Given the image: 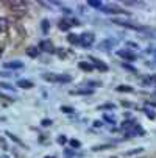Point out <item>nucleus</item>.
Listing matches in <instances>:
<instances>
[{
    "label": "nucleus",
    "mask_w": 156,
    "mask_h": 158,
    "mask_svg": "<svg viewBox=\"0 0 156 158\" xmlns=\"http://www.w3.org/2000/svg\"><path fill=\"white\" fill-rule=\"evenodd\" d=\"M94 41H95V38H94V35H92V33H84V35H81V36H80V42H81L84 47L92 46V44H94Z\"/></svg>",
    "instance_id": "obj_1"
},
{
    "label": "nucleus",
    "mask_w": 156,
    "mask_h": 158,
    "mask_svg": "<svg viewBox=\"0 0 156 158\" xmlns=\"http://www.w3.org/2000/svg\"><path fill=\"white\" fill-rule=\"evenodd\" d=\"M101 11L106 13V14H129V13L123 11V9H119V8H114V6H101Z\"/></svg>",
    "instance_id": "obj_2"
},
{
    "label": "nucleus",
    "mask_w": 156,
    "mask_h": 158,
    "mask_svg": "<svg viewBox=\"0 0 156 158\" xmlns=\"http://www.w3.org/2000/svg\"><path fill=\"white\" fill-rule=\"evenodd\" d=\"M115 44H117V41H115V39H112V38H108V39H105V41H101L98 47H100L101 50H109V49H112Z\"/></svg>",
    "instance_id": "obj_3"
},
{
    "label": "nucleus",
    "mask_w": 156,
    "mask_h": 158,
    "mask_svg": "<svg viewBox=\"0 0 156 158\" xmlns=\"http://www.w3.org/2000/svg\"><path fill=\"white\" fill-rule=\"evenodd\" d=\"M3 66H5L6 69H12V71H14V69H22V68H23V63L14 60V61H6Z\"/></svg>",
    "instance_id": "obj_4"
},
{
    "label": "nucleus",
    "mask_w": 156,
    "mask_h": 158,
    "mask_svg": "<svg viewBox=\"0 0 156 158\" xmlns=\"http://www.w3.org/2000/svg\"><path fill=\"white\" fill-rule=\"evenodd\" d=\"M39 49H41L42 52H53V44H51L50 41H47V39H44V41L39 42Z\"/></svg>",
    "instance_id": "obj_5"
},
{
    "label": "nucleus",
    "mask_w": 156,
    "mask_h": 158,
    "mask_svg": "<svg viewBox=\"0 0 156 158\" xmlns=\"http://www.w3.org/2000/svg\"><path fill=\"white\" fill-rule=\"evenodd\" d=\"M119 57H122L126 61H134L136 60V55L131 53V52H128V50H119Z\"/></svg>",
    "instance_id": "obj_6"
},
{
    "label": "nucleus",
    "mask_w": 156,
    "mask_h": 158,
    "mask_svg": "<svg viewBox=\"0 0 156 158\" xmlns=\"http://www.w3.org/2000/svg\"><path fill=\"white\" fill-rule=\"evenodd\" d=\"M16 86H19V88H22V89H31L34 85H33V82H30V80H17V83H16Z\"/></svg>",
    "instance_id": "obj_7"
},
{
    "label": "nucleus",
    "mask_w": 156,
    "mask_h": 158,
    "mask_svg": "<svg viewBox=\"0 0 156 158\" xmlns=\"http://www.w3.org/2000/svg\"><path fill=\"white\" fill-rule=\"evenodd\" d=\"M25 52H27V55H28V57H31V58H37V57H39V53H41V50L36 49V47H28Z\"/></svg>",
    "instance_id": "obj_8"
},
{
    "label": "nucleus",
    "mask_w": 156,
    "mask_h": 158,
    "mask_svg": "<svg viewBox=\"0 0 156 158\" xmlns=\"http://www.w3.org/2000/svg\"><path fill=\"white\" fill-rule=\"evenodd\" d=\"M90 60L94 61V66H95L97 69H100V71H103V72H106V71H108V66H106V64H103L100 60H95V58H90Z\"/></svg>",
    "instance_id": "obj_9"
},
{
    "label": "nucleus",
    "mask_w": 156,
    "mask_h": 158,
    "mask_svg": "<svg viewBox=\"0 0 156 158\" xmlns=\"http://www.w3.org/2000/svg\"><path fill=\"white\" fill-rule=\"evenodd\" d=\"M70 82H72L70 75H58L56 78V83H70Z\"/></svg>",
    "instance_id": "obj_10"
},
{
    "label": "nucleus",
    "mask_w": 156,
    "mask_h": 158,
    "mask_svg": "<svg viewBox=\"0 0 156 158\" xmlns=\"http://www.w3.org/2000/svg\"><path fill=\"white\" fill-rule=\"evenodd\" d=\"M42 78H44V80H47V82L56 83V78H58V75H56V74H44V75H42Z\"/></svg>",
    "instance_id": "obj_11"
},
{
    "label": "nucleus",
    "mask_w": 156,
    "mask_h": 158,
    "mask_svg": "<svg viewBox=\"0 0 156 158\" xmlns=\"http://www.w3.org/2000/svg\"><path fill=\"white\" fill-rule=\"evenodd\" d=\"M70 25H72V24H69L67 20H59L58 27H59V30H62V31H67V30L70 28Z\"/></svg>",
    "instance_id": "obj_12"
},
{
    "label": "nucleus",
    "mask_w": 156,
    "mask_h": 158,
    "mask_svg": "<svg viewBox=\"0 0 156 158\" xmlns=\"http://www.w3.org/2000/svg\"><path fill=\"white\" fill-rule=\"evenodd\" d=\"M134 127H136V122L131 121V119H129V121H125V122L122 124V128H123V130H129V128H134Z\"/></svg>",
    "instance_id": "obj_13"
},
{
    "label": "nucleus",
    "mask_w": 156,
    "mask_h": 158,
    "mask_svg": "<svg viewBox=\"0 0 156 158\" xmlns=\"http://www.w3.org/2000/svg\"><path fill=\"white\" fill-rule=\"evenodd\" d=\"M67 41L70 42V44H76V42H80V36H76V35H69L67 36Z\"/></svg>",
    "instance_id": "obj_14"
},
{
    "label": "nucleus",
    "mask_w": 156,
    "mask_h": 158,
    "mask_svg": "<svg viewBox=\"0 0 156 158\" xmlns=\"http://www.w3.org/2000/svg\"><path fill=\"white\" fill-rule=\"evenodd\" d=\"M78 66H80V69H83V71H87V72H90V71L94 69V66H92V64H87V63H80Z\"/></svg>",
    "instance_id": "obj_15"
},
{
    "label": "nucleus",
    "mask_w": 156,
    "mask_h": 158,
    "mask_svg": "<svg viewBox=\"0 0 156 158\" xmlns=\"http://www.w3.org/2000/svg\"><path fill=\"white\" fill-rule=\"evenodd\" d=\"M70 94H92L90 89H80V91H70Z\"/></svg>",
    "instance_id": "obj_16"
},
{
    "label": "nucleus",
    "mask_w": 156,
    "mask_h": 158,
    "mask_svg": "<svg viewBox=\"0 0 156 158\" xmlns=\"http://www.w3.org/2000/svg\"><path fill=\"white\" fill-rule=\"evenodd\" d=\"M106 149H111V146H109V144H103V146H94L92 147V150H106Z\"/></svg>",
    "instance_id": "obj_17"
},
{
    "label": "nucleus",
    "mask_w": 156,
    "mask_h": 158,
    "mask_svg": "<svg viewBox=\"0 0 156 158\" xmlns=\"http://www.w3.org/2000/svg\"><path fill=\"white\" fill-rule=\"evenodd\" d=\"M6 135H8V138L9 139H12V141H14V142H17V144H22V141L16 136V135H12V133H9V131H6Z\"/></svg>",
    "instance_id": "obj_18"
},
{
    "label": "nucleus",
    "mask_w": 156,
    "mask_h": 158,
    "mask_svg": "<svg viewBox=\"0 0 156 158\" xmlns=\"http://www.w3.org/2000/svg\"><path fill=\"white\" fill-rule=\"evenodd\" d=\"M87 5L89 6H94V8H98V9H101V6H103L101 2H87Z\"/></svg>",
    "instance_id": "obj_19"
},
{
    "label": "nucleus",
    "mask_w": 156,
    "mask_h": 158,
    "mask_svg": "<svg viewBox=\"0 0 156 158\" xmlns=\"http://www.w3.org/2000/svg\"><path fill=\"white\" fill-rule=\"evenodd\" d=\"M117 91H125V93H131L133 88H131V86H119V88H117Z\"/></svg>",
    "instance_id": "obj_20"
},
{
    "label": "nucleus",
    "mask_w": 156,
    "mask_h": 158,
    "mask_svg": "<svg viewBox=\"0 0 156 158\" xmlns=\"http://www.w3.org/2000/svg\"><path fill=\"white\" fill-rule=\"evenodd\" d=\"M114 105L112 103H106V105H101V107H98V110H112Z\"/></svg>",
    "instance_id": "obj_21"
},
{
    "label": "nucleus",
    "mask_w": 156,
    "mask_h": 158,
    "mask_svg": "<svg viewBox=\"0 0 156 158\" xmlns=\"http://www.w3.org/2000/svg\"><path fill=\"white\" fill-rule=\"evenodd\" d=\"M70 146L78 149V147H81V142H80V141H76V139H72V141H70Z\"/></svg>",
    "instance_id": "obj_22"
},
{
    "label": "nucleus",
    "mask_w": 156,
    "mask_h": 158,
    "mask_svg": "<svg viewBox=\"0 0 156 158\" xmlns=\"http://www.w3.org/2000/svg\"><path fill=\"white\" fill-rule=\"evenodd\" d=\"M0 28H2V30H6V28H8L6 19H0Z\"/></svg>",
    "instance_id": "obj_23"
},
{
    "label": "nucleus",
    "mask_w": 156,
    "mask_h": 158,
    "mask_svg": "<svg viewBox=\"0 0 156 158\" xmlns=\"http://www.w3.org/2000/svg\"><path fill=\"white\" fill-rule=\"evenodd\" d=\"M61 111H64V113L70 114V113H73L75 110H73V108H70V107H61Z\"/></svg>",
    "instance_id": "obj_24"
},
{
    "label": "nucleus",
    "mask_w": 156,
    "mask_h": 158,
    "mask_svg": "<svg viewBox=\"0 0 156 158\" xmlns=\"http://www.w3.org/2000/svg\"><path fill=\"white\" fill-rule=\"evenodd\" d=\"M0 88H3V89H9V91H12V89H14V88H12L9 83H3V82L0 83Z\"/></svg>",
    "instance_id": "obj_25"
},
{
    "label": "nucleus",
    "mask_w": 156,
    "mask_h": 158,
    "mask_svg": "<svg viewBox=\"0 0 156 158\" xmlns=\"http://www.w3.org/2000/svg\"><path fill=\"white\" fill-rule=\"evenodd\" d=\"M144 83H156V77H147L145 80H144Z\"/></svg>",
    "instance_id": "obj_26"
},
{
    "label": "nucleus",
    "mask_w": 156,
    "mask_h": 158,
    "mask_svg": "<svg viewBox=\"0 0 156 158\" xmlns=\"http://www.w3.org/2000/svg\"><path fill=\"white\" fill-rule=\"evenodd\" d=\"M144 111H145V114H147V116L150 117V119H154V117H156V114H154V113H153L151 110H144Z\"/></svg>",
    "instance_id": "obj_27"
},
{
    "label": "nucleus",
    "mask_w": 156,
    "mask_h": 158,
    "mask_svg": "<svg viewBox=\"0 0 156 158\" xmlns=\"http://www.w3.org/2000/svg\"><path fill=\"white\" fill-rule=\"evenodd\" d=\"M142 150H144V149H142V147H139V149H136V150H131V152H126V155H136V153H140Z\"/></svg>",
    "instance_id": "obj_28"
},
{
    "label": "nucleus",
    "mask_w": 156,
    "mask_h": 158,
    "mask_svg": "<svg viewBox=\"0 0 156 158\" xmlns=\"http://www.w3.org/2000/svg\"><path fill=\"white\" fill-rule=\"evenodd\" d=\"M58 142H59V144H66V142H67V138L64 136V135H61V136L58 138Z\"/></svg>",
    "instance_id": "obj_29"
},
{
    "label": "nucleus",
    "mask_w": 156,
    "mask_h": 158,
    "mask_svg": "<svg viewBox=\"0 0 156 158\" xmlns=\"http://www.w3.org/2000/svg\"><path fill=\"white\" fill-rule=\"evenodd\" d=\"M44 127H50L51 125V119H42V122H41Z\"/></svg>",
    "instance_id": "obj_30"
},
{
    "label": "nucleus",
    "mask_w": 156,
    "mask_h": 158,
    "mask_svg": "<svg viewBox=\"0 0 156 158\" xmlns=\"http://www.w3.org/2000/svg\"><path fill=\"white\" fill-rule=\"evenodd\" d=\"M122 66H123V68H125V69H128V71H131V72H136V69L133 68V66H129V64H125V63H123Z\"/></svg>",
    "instance_id": "obj_31"
},
{
    "label": "nucleus",
    "mask_w": 156,
    "mask_h": 158,
    "mask_svg": "<svg viewBox=\"0 0 156 158\" xmlns=\"http://www.w3.org/2000/svg\"><path fill=\"white\" fill-rule=\"evenodd\" d=\"M105 121H108V122H111V124H114V117H111V116H105Z\"/></svg>",
    "instance_id": "obj_32"
},
{
    "label": "nucleus",
    "mask_w": 156,
    "mask_h": 158,
    "mask_svg": "<svg viewBox=\"0 0 156 158\" xmlns=\"http://www.w3.org/2000/svg\"><path fill=\"white\" fill-rule=\"evenodd\" d=\"M47 20H42V28H44V31H47Z\"/></svg>",
    "instance_id": "obj_33"
},
{
    "label": "nucleus",
    "mask_w": 156,
    "mask_h": 158,
    "mask_svg": "<svg viewBox=\"0 0 156 158\" xmlns=\"http://www.w3.org/2000/svg\"><path fill=\"white\" fill-rule=\"evenodd\" d=\"M122 105H123V107H131V103H129V102H125V100L122 102Z\"/></svg>",
    "instance_id": "obj_34"
},
{
    "label": "nucleus",
    "mask_w": 156,
    "mask_h": 158,
    "mask_svg": "<svg viewBox=\"0 0 156 158\" xmlns=\"http://www.w3.org/2000/svg\"><path fill=\"white\" fill-rule=\"evenodd\" d=\"M147 105H151V107H156V102H147Z\"/></svg>",
    "instance_id": "obj_35"
},
{
    "label": "nucleus",
    "mask_w": 156,
    "mask_h": 158,
    "mask_svg": "<svg viewBox=\"0 0 156 158\" xmlns=\"http://www.w3.org/2000/svg\"><path fill=\"white\" fill-rule=\"evenodd\" d=\"M2 53H3V49H2V47H0V57H2Z\"/></svg>",
    "instance_id": "obj_36"
},
{
    "label": "nucleus",
    "mask_w": 156,
    "mask_h": 158,
    "mask_svg": "<svg viewBox=\"0 0 156 158\" xmlns=\"http://www.w3.org/2000/svg\"><path fill=\"white\" fill-rule=\"evenodd\" d=\"M0 158H9L8 155H2V156H0Z\"/></svg>",
    "instance_id": "obj_37"
},
{
    "label": "nucleus",
    "mask_w": 156,
    "mask_h": 158,
    "mask_svg": "<svg viewBox=\"0 0 156 158\" xmlns=\"http://www.w3.org/2000/svg\"><path fill=\"white\" fill-rule=\"evenodd\" d=\"M45 158H53V156H45Z\"/></svg>",
    "instance_id": "obj_38"
}]
</instances>
